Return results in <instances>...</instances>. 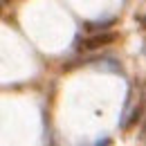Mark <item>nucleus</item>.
Returning <instances> with one entry per match:
<instances>
[{
    "instance_id": "7ed1b4c3",
    "label": "nucleus",
    "mask_w": 146,
    "mask_h": 146,
    "mask_svg": "<svg viewBox=\"0 0 146 146\" xmlns=\"http://www.w3.org/2000/svg\"><path fill=\"white\" fill-rule=\"evenodd\" d=\"M144 27H146V18H144Z\"/></svg>"
},
{
    "instance_id": "f257e3e1",
    "label": "nucleus",
    "mask_w": 146,
    "mask_h": 146,
    "mask_svg": "<svg viewBox=\"0 0 146 146\" xmlns=\"http://www.w3.org/2000/svg\"><path fill=\"white\" fill-rule=\"evenodd\" d=\"M115 40H117V34H97V36L83 40L81 50H99V47H106V45L115 43Z\"/></svg>"
},
{
    "instance_id": "f03ea898",
    "label": "nucleus",
    "mask_w": 146,
    "mask_h": 146,
    "mask_svg": "<svg viewBox=\"0 0 146 146\" xmlns=\"http://www.w3.org/2000/svg\"><path fill=\"white\" fill-rule=\"evenodd\" d=\"M142 110H144V101H137V108L130 112V117H128L126 121H121V128H130L133 124H137L139 117H142Z\"/></svg>"
}]
</instances>
